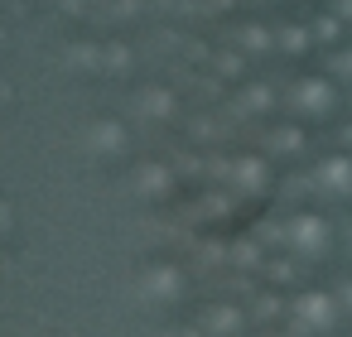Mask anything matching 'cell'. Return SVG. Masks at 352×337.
<instances>
[{
  "instance_id": "2",
  "label": "cell",
  "mask_w": 352,
  "mask_h": 337,
  "mask_svg": "<svg viewBox=\"0 0 352 337\" xmlns=\"http://www.w3.org/2000/svg\"><path fill=\"white\" fill-rule=\"evenodd\" d=\"M342 308H347V318H352V279L342 284Z\"/></svg>"
},
{
  "instance_id": "1",
  "label": "cell",
  "mask_w": 352,
  "mask_h": 337,
  "mask_svg": "<svg viewBox=\"0 0 352 337\" xmlns=\"http://www.w3.org/2000/svg\"><path fill=\"white\" fill-rule=\"evenodd\" d=\"M318 178H323V188L333 198H352V159H328L318 169Z\"/></svg>"
},
{
  "instance_id": "3",
  "label": "cell",
  "mask_w": 352,
  "mask_h": 337,
  "mask_svg": "<svg viewBox=\"0 0 352 337\" xmlns=\"http://www.w3.org/2000/svg\"><path fill=\"white\" fill-rule=\"evenodd\" d=\"M347 140H352V130H347Z\"/></svg>"
}]
</instances>
